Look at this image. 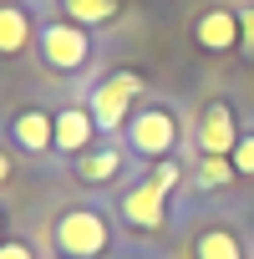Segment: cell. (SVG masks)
I'll return each mask as SVG.
<instances>
[{
  "instance_id": "6da1fadb",
  "label": "cell",
  "mask_w": 254,
  "mask_h": 259,
  "mask_svg": "<svg viewBox=\"0 0 254 259\" xmlns=\"http://www.w3.org/2000/svg\"><path fill=\"white\" fill-rule=\"evenodd\" d=\"M36 46H41V61L51 66V71H61V76H71V71H81L87 61H92V36H87V26H76V21H46L41 31H36Z\"/></svg>"
},
{
  "instance_id": "7a4b0ae2",
  "label": "cell",
  "mask_w": 254,
  "mask_h": 259,
  "mask_svg": "<svg viewBox=\"0 0 254 259\" xmlns=\"http://www.w3.org/2000/svg\"><path fill=\"white\" fill-rule=\"evenodd\" d=\"M138 92H143V76H138V71H112V76H102V81L92 87L87 107H92V117H97L102 133H122V122H133Z\"/></svg>"
},
{
  "instance_id": "3957f363",
  "label": "cell",
  "mask_w": 254,
  "mask_h": 259,
  "mask_svg": "<svg viewBox=\"0 0 254 259\" xmlns=\"http://www.w3.org/2000/svg\"><path fill=\"white\" fill-rule=\"evenodd\" d=\"M107 239L112 234H107V219L97 208H71V213L56 219V249L66 259H97L107 249Z\"/></svg>"
},
{
  "instance_id": "277c9868",
  "label": "cell",
  "mask_w": 254,
  "mask_h": 259,
  "mask_svg": "<svg viewBox=\"0 0 254 259\" xmlns=\"http://www.w3.org/2000/svg\"><path fill=\"white\" fill-rule=\"evenodd\" d=\"M127 143H133V153L138 158H168L173 148H178V117L168 112V107H143V112H133V122H127Z\"/></svg>"
},
{
  "instance_id": "5b68a950",
  "label": "cell",
  "mask_w": 254,
  "mask_h": 259,
  "mask_svg": "<svg viewBox=\"0 0 254 259\" xmlns=\"http://www.w3.org/2000/svg\"><path fill=\"white\" fill-rule=\"evenodd\" d=\"M239 122H234V107L224 97H214L203 112H198V158H234L239 148Z\"/></svg>"
},
{
  "instance_id": "8992f818",
  "label": "cell",
  "mask_w": 254,
  "mask_h": 259,
  "mask_svg": "<svg viewBox=\"0 0 254 259\" xmlns=\"http://www.w3.org/2000/svg\"><path fill=\"white\" fill-rule=\"evenodd\" d=\"M193 46L208 51V56H224V51L244 46V21H239V11H229V6H208V11L193 21Z\"/></svg>"
},
{
  "instance_id": "52a82bcc",
  "label": "cell",
  "mask_w": 254,
  "mask_h": 259,
  "mask_svg": "<svg viewBox=\"0 0 254 259\" xmlns=\"http://www.w3.org/2000/svg\"><path fill=\"white\" fill-rule=\"evenodd\" d=\"M97 117H92V107H61L56 112V153H66V158H81V153H92L97 148Z\"/></svg>"
},
{
  "instance_id": "ba28073f",
  "label": "cell",
  "mask_w": 254,
  "mask_h": 259,
  "mask_svg": "<svg viewBox=\"0 0 254 259\" xmlns=\"http://www.w3.org/2000/svg\"><path fill=\"white\" fill-rule=\"evenodd\" d=\"M11 138L26 153H56V117L41 112V107H26V112L11 117Z\"/></svg>"
},
{
  "instance_id": "9c48e42d",
  "label": "cell",
  "mask_w": 254,
  "mask_h": 259,
  "mask_svg": "<svg viewBox=\"0 0 254 259\" xmlns=\"http://www.w3.org/2000/svg\"><path fill=\"white\" fill-rule=\"evenodd\" d=\"M163 188L148 178V183H133V188H127L122 193V213H127V224H133V229H158L163 224Z\"/></svg>"
},
{
  "instance_id": "30bf717a",
  "label": "cell",
  "mask_w": 254,
  "mask_h": 259,
  "mask_svg": "<svg viewBox=\"0 0 254 259\" xmlns=\"http://www.w3.org/2000/svg\"><path fill=\"white\" fill-rule=\"evenodd\" d=\"M36 31L41 26L31 21V11L21 6V0H0V56H21Z\"/></svg>"
},
{
  "instance_id": "8fae6325",
  "label": "cell",
  "mask_w": 254,
  "mask_h": 259,
  "mask_svg": "<svg viewBox=\"0 0 254 259\" xmlns=\"http://www.w3.org/2000/svg\"><path fill=\"white\" fill-rule=\"evenodd\" d=\"M122 173V148H92L76 158V178L81 183H112Z\"/></svg>"
},
{
  "instance_id": "7c38bea8",
  "label": "cell",
  "mask_w": 254,
  "mask_h": 259,
  "mask_svg": "<svg viewBox=\"0 0 254 259\" xmlns=\"http://www.w3.org/2000/svg\"><path fill=\"white\" fill-rule=\"evenodd\" d=\"M61 16L92 31V26H107L122 16V0H61Z\"/></svg>"
},
{
  "instance_id": "4fadbf2b",
  "label": "cell",
  "mask_w": 254,
  "mask_h": 259,
  "mask_svg": "<svg viewBox=\"0 0 254 259\" xmlns=\"http://www.w3.org/2000/svg\"><path fill=\"white\" fill-rule=\"evenodd\" d=\"M193 259H244V249L229 229H203L193 239Z\"/></svg>"
},
{
  "instance_id": "5bb4252c",
  "label": "cell",
  "mask_w": 254,
  "mask_h": 259,
  "mask_svg": "<svg viewBox=\"0 0 254 259\" xmlns=\"http://www.w3.org/2000/svg\"><path fill=\"white\" fill-rule=\"evenodd\" d=\"M239 178L234 158H198V188H229Z\"/></svg>"
},
{
  "instance_id": "9a60e30c",
  "label": "cell",
  "mask_w": 254,
  "mask_h": 259,
  "mask_svg": "<svg viewBox=\"0 0 254 259\" xmlns=\"http://www.w3.org/2000/svg\"><path fill=\"white\" fill-rule=\"evenodd\" d=\"M148 178H153V183H158L163 193H173V188H178V178H183V168H178L173 158H163V163H158V168H153Z\"/></svg>"
},
{
  "instance_id": "2e32d148",
  "label": "cell",
  "mask_w": 254,
  "mask_h": 259,
  "mask_svg": "<svg viewBox=\"0 0 254 259\" xmlns=\"http://www.w3.org/2000/svg\"><path fill=\"white\" fill-rule=\"evenodd\" d=\"M234 168H239L244 178H254V133L239 138V148H234Z\"/></svg>"
},
{
  "instance_id": "e0dca14e",
  "label": "cell",
  "mask_w": 254,
  "mask_h": 259,
  "mask_svg": "<svg viewBox=\"0 0 254 259\" xmlns=\"http://www.w3.org/2000/svg\"><path fill=\"white\" fill-rule=\"evenodd\" d=\"M239 21H244V51H249V56H254V6H249V11H244V16H239Z\"/></svg>"
},
{
  "instance_id": "ac0fdd59",
  "label": "cell",
  "mask_w": 254,
  "mask_h": 259,
  "mask_svg": "<svg viewBox=\"0 0 254 259\" xmlns=\"http://www.w3.org/2000/svg\"><path fill=\"white\" fill-rule=\"evenodd\" d=\"M0 259H36L26 244H0Z\"/></svg>"
},
{
  "instance_id": "d6986e66",
  "label": "cell",
  "mask_w": 254,
  "mask_h": 259,
  "mask_svg": "<svg viewBox=\"0 0 254 259\" xmlns=\"http://www.w3.org/2000/svg\"><path fill=\"white\" fill-rule=\"evenodd\" d=\"M6 178H11V158H6V153H0V183H6Z\"/></svg>"
},
{
  "instance_id": "ffe728a7",
  "label": "cell",
  "mask_w": 254,
  "mask_h": 259,
  "mask_svg": "<svg viewBox=\"0 0 254 259\" xmlns=\"http://www.w3.org/2000/svg\"><path fill=\"white\" fill-rule=\"evenodd\" d=\"M0 229H6V224H0ZM0 244H6V239H0Z\"/></svg>"
}]
</instances>
